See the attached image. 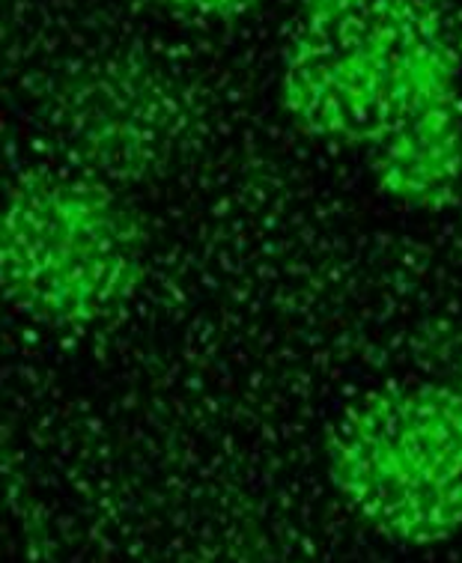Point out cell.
I'll return each mask as SVG.
<instances>
[{
	"label": "cell",
	"instance_id": "cell-1",
	"mask_svg": "<svg viewBox=\"0 0 462 563\" xmlns=\"http://www.w3.org/2000/svg\"><path fill=\"white\" fill-rule=\"evenodd\" d=\"M277 102L298 132L352 153L391 203L462 200V36L448 0H301Z\"/></svg>",
	"mask_w": 462,
	"mask_h": 563
},
{
	"label": "cell",
	"instance_id": "cell-2",
	"mask_svg": "<svg viewBox=\"0 0 462 563\" xmlns=\"http://www.w3.org/2000/svg\"><path fill=\"white\" fill-rule=\"evenodd\" d=\"M150 236L102 179L31 170L12 179L0 218V277L36 325L87 334L125 317L144 287Z\"/></svg>",
	"mask_w": 462,
	"mask_h": 563
},
{
	"label": "cell",
	"instance_id": "cell-3",
	"mask_svg": "<svg viewBox=\"0 0 462 563\" xmlns=\"http://www.w3.org/2000/svg\"><path fill=\"white\" fill-rule=\"evenodd\" d=\"M343 507L397 545L462 533V385L400 382L343 411L326 441Z\"/></svg>",
	"mask_w": 462,
	"mask_h": 563
},
{
	"label": "cell",
	"instance_id": "cell-4",
	"mask_svg": "<svg viewBox=\"0 0 462 563\" xmlns=\"http://www.w3.org/2000/svg\"><path fill=\"white\" fill-rule=\"evenodd\" d=\"M162 10L188 21H237L254 12L263 0H153Z\"/></svg>",
	"mask_w": 462,
	"mask_h": 563
}]
</instances>
